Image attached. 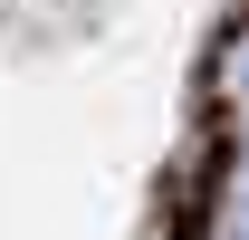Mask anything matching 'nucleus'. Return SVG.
<instances>
[{"label": "nucleus", "instance_id": "obj_1", "mask_svg": "<svg viewBox=\"0 0 249 240\" xmlns=\"http://www.w3.org/2000/svg\"><path fill=\"white\" fill-rule=\"evenodd\" d=\"M211 106H220V116H249V29L220 39V58H211Z\"/></svg>", "mask_w": 249, "mask_h": 240}, {"label": "nucleus", "instance_id": "obj_2", "mask_svg": "<svg viewBox=\"0 0 249 240\" xmlns=\"http://www.w3.org/2000/svg\"><path fill=\"white\" fill-rule=\"evenodd\" d=\"M211 240H249V163L230 173V192H220V221H211Z\"/></svg>", "mask_w": 249, "mask_h": 240}]
</instances>
